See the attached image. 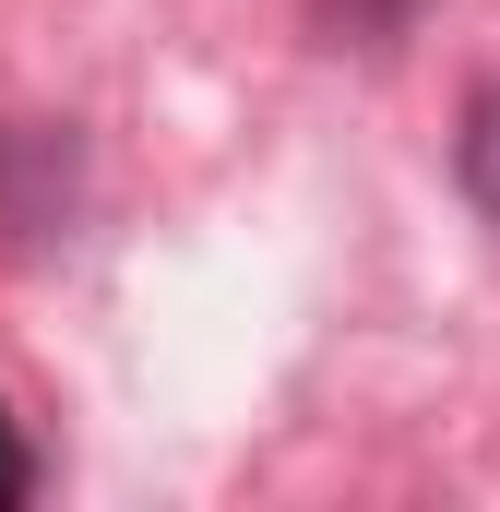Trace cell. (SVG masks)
<instances>
[{
  "label": "cell",
  "mask_w": 500,
  "mask_h": 512,
  "mask_svg": "<svg viewBox=\"0 0 500 512\" xmlns=\"http://www.w3.org/2000/svg\"><path fill=\"white\" fill-rule=\"evenodd\" d=\"M84 215V131L72 120H0V251L36 262Z\"/></svg>",
  "instance_id": "cell-1"
},
{
  "label": "cell",
  "mask_w": 500,
  "mask_h": 512,
  "mask_svg": "<svg viewBox=\"0 0 500 512\" xmlns=\"http://www.w3.org/2000/svg\"><path fill=\"white\" fill-rule=\"evenodd\" d=\"M453 179H465V203L500 227V84L465 96V131H453Z\"/></svg>",
  "instance_id": "cell-2"
},
{
  "label": "cell",
  "mask_w": 500,
  "mask_h": 512,
  "mask_svg": "<svg viewBox=\"0 0 500 512\" xmlns=\"http://www.w3.org/2000/svg\"><path fill=\"white\" fill-rule=\"evenodd\" d=\"M417 0H310V36L322 48H393Z\"/></svg>",
  "instance_id": "cell-3"
},
{
  "label": "cell",
  "mask_w": 500,
  "mask_h": 512,
  "mask_svg": "<svg viewBox=\"0 0 500 512\" xmlns=\"http://www.w3.org/2000/svg\"><path fill=\"white\" fill-rule=\"evenodd\" d=\"M24 489H36V465H24V441L0 429V501H24Z\"/></svg>",
  "instance_id": "cell-4"
}]
</instances>
